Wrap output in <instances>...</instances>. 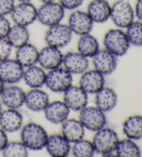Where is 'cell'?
Masks as SVG:
<instances>
[{"mask_svg":"<svg viewBox=\"0 0 142 157\" xmlns=\"http://www.w3.org/2000/svg\"><path fill=\"white\" fill-rule=\"evenodd\" d=\"M64 54L60 48L46 45L39 50L37 64L46 71L62 65Z\"/></svg>","mask_w":142,"mask_h":157,"instance_id":"obj_15","label":"cell"},{"mask_svg":"<svg viewBox=\"0 0 142 157\" xmlns=\"http://www.w3.org/2000/svg\"><path fill=\"white\" fill-rule=\"evenodd\" d=\"M134 11L136 20L142 21V0H136Z\"/></svg>","mask_w":142,"mask_h":157,"instance_id":"obj_38","label":"cell"},{"mask_svg":"<svg viewBox=\"0 0 142 157\" xmlns=\"http://www.w3.org/2000/svg\"><path fill=\"white\" fill-rule=\"evenodd\" d=\"M115 155L119 157H139L141 151L135 140L125 137L119 139L114 151Z\"/></svg>","mask_w":142,"mask_h":157,"instance_id":"obj_30","label":"cell"},{"mask_svg":"<svg viewBox=\"0 0 142 157\" xmlns=\"http://www.w3.org/2000/svg\"><path fill=\"white\" fill-rule=\"evenodd\" d=\"M91 59L93 69L105 76L113 74L118 65V58L104 48H100Z\"/></svg>","mask_w":142,"mask_h":157,"instance_id":"obj_11","label":"cell"},{"mask_svg":"<svg viewBox=\"0 0 142 157\" xmlns=\"http://www.w3.org/2000/svg\"><path fill=\"white\" fill-rule=\"evenodd\" d=\"M135 20L134 7L129 0H116L111 4L110 20L115 27L125 29Z\"/></svg>","mask_w":142,"mask_h":157,"instance_id":"obj_5","label":"cell"},{"mask_svg":"<svg viewBox=\"0 0 142 157\" xmlns=\"http://www.w3.org/2000/svg\"><path fill=\"white\" fill-rule=\"evenodd\" d=\"M9 141L8 133H6L3 129L0 128V152L3 150L7 143Z\"/></svg>","mask_w":142,"mask_h":157,"instance_id":"obj_39","label":"cell"},{"mask_svg":"<svg viewBox=\"0 0 142 157\" xmlns=\"http://www.w3.org/2000/svg\"><path fill=\"white\" fill-rule=\"evenodd\" d=\"M130 46L142 47V21L135 20L125 29Z\"/></svg>","mask_w":142,"mask_h":157,"instance_id":"obj_33","label":"cell"},{"mask_svg":"<svg viewBox=\"0 0 142 157\" xmlns=\"http://www.w3.org/2000/svg\"><path fill=\"white\" fill-rule=\"evenodd\" d=\"M86 11L94 24H103L110 20L111 4L108 0H91Z\"/></svg>","mask_w":142,"mask_h":157,"instance_id":"obj_22","label":"cell"},{"mask_svg":"<svg viewBox=\"0 0 142 157\" xmlns=\"http://www.w3.org/2000/svg\"><path fill=\"white\" fill-rule=\"evenodd\" d=\"M20 140L29 150L39 151L45 149L49 134L39 123L29 122L24 124L20 130Z\"/></svg>","mask_w":142,"mask_h":157,"instance_id":"obj_1","label":"cell"},{"mask_svg":"<svg viewBox=\"0 0 142 157\" xmlns=\"http://www.w3.org/2000/svg\"><path fill=\"white\" fill-rule=\"evenodd\" d=\"M86 129L78 118H68L61 124V133L73 143L85 137Z\"/></svg>","mask_w":142,"mask_h":157,"instance_id":"obj_24","label":"cell"},{"mask_svg":"<svg viewBox=\"0 0 142 157\" xmlns=\"http://www.w3.org/2000/svg\"><path fill=\"white\" fill-rule=\"evenodd\" d=\"M13 47L6 38L0 39V62L10 58Z\"/></svg>","mask_w":142,"mask_h":157,"instance_id":"obj_34","label":"cell"},{"mask_svg":"<svg viewBox=\"0 0 142 157\" xmlns=\"http://www.w3.org/2000/svg\"><path fill=\"white\" fill-rule=\"evenodd\" d=\"M71 143L61 133L49 135L45 149L48 154L52 157H67L70 155Z\"/></svg>","mask_w":142,"mask_h":157,"instance_id":"obj_18","label":"cell"},{"mask_svg":"<svg viewBox=\"0 0 142 157\" xmlns=\"http://www.w3.org/2000/svg\"><path fill=\"white\" fill-rule=\"evenodd\" d=\"M71 110L64 101L56 100L50 101L43 111L46 120L54 124H61L69 117Z\"/></svg>","mask_w":142,"mask_h":157,"instance_id":"obj_21","label":"cell"},{"mask_svg":"<svg viewBox=\"0 0 142 157\" xmlns=\"http://www.w3.org/2000/svg\"><path fill=\"white\" fill-rule=\"evenodd\" d=\"M94 133L92 142L96 153L103 157L115 156L114 151L120 139L117 132L106 125Z\"/></svg>","mask_w":142,"mask_h":157,"instance_id":"obj_2","label":"cell"},{"mask_svg":"<svg viewBox=\"0 0 142 157\" xmlns=\"http://www.w3.org/2000/svg\"><path fill=\"white\" fill-rule=\"evenodd\" d=\"M46 72L38 64L26 67L24 69L22 80L30 89L42 88L45 86Z\"/></svg>","mask_w":142,"mask_h":157,"instance_id":"obj_25","label":"cell"},{"mask_svg":"<svg viewBox=\"0 0 142 157\" xmlns=\"http://www.w3.org/2000/svg\"><path fill=\"white\" fill-rule=\"evenodd\" d=\"M24 68L15 59L0 62V78L6 85H15L22 80Z\"/></svg>","mask_w":142,"mask_h":157,"instance_id":"obj_12","label":"cell"},{"mask_svg":"<svg viewBox=\"0 0 142 157\" xmlns=\"http://www.w3.org/2000/svg\"><path fill=\"white\" fill-rule=\"evenodd\" d=\"M49 95L42 88L30 89L26 92L24 105L33 112H43L50 102Z\"/></svg>","mask_w":142,"mask_h":157,"instance_id":"obj_20","label":"cell"},{"mask_svg":"<svg viewBox=\"0 0 142 157\" xmlns=\"http://www.w3.org/2000/svg\"><path fill=\"white\" fill-rule=\"evenodd\" d=\"M15 49V59L24 69L37 64L39 49L35 44L29 42Z\"/></svg>","mask_w":142,"mask_h":157,"instance_id":"obj_26","label":"cell"},{"mask_svg":"<svg viewBox=\"0 0 142 157\" xmlns=\"http://www.w3.org/2000/svg\"><path fill=\"white\" fill-rule=\"evenodd\" d=\"M73 75L61 66L47 71L45 86L53 93L62 94L73 85Z\"/></svg>","mask_w":142,"mask_h":157,"instance_id":"obj_8","label":"cell"},{"mask_svg":"<svg viewBox=\"0 0 142 157\" xmlns=\"http://www.w3.org/2000/svg\"><path fill=\"white\" fill-rule=\"evenodd\" d=\"M96 151L92 140L85 139V137L72 143L71 153L74 157H92Z\"/></svg>","mask_w":142,"mask_h":157,"instance_id":"obj_31","label":"cell"},{"mask_svg":"<svg viewBox=\"0 0 142 157\" xmlns=\"http://www.w3.org/2000/svg\"><path fill=\"white\" fill-rule=\"evenodd\" d=\"M88 96L79 85L73 84L62 93V101L71 112H79L88 105Z\"/></svg>","mask_w":142,"mask_h":157,"instance_id":"obj_13","label":"cell"},{"mask_svg":"<svg viewBox=\"0 0 142 157\" xmlns=\"http://www.w3.org/2000/svg\"><path fill=\"white\" fill-rule=\"evenodd\" d=\"M58 2L65 10L72 11L80 9V7L83 4L85 0H58Z\"/></svg>","mask_w":142,"mask_h":157,"instance_id":"obj_35","label":"cell"},{"mask_svg":"<svg viewBox=\"0 0 142 157\" xmlns=\"http://www.w3.org/2000/svg\"><path fill=\"white\" fill-rule=\"evenodd\" d=\"M78 119L86 130L95 132L107 125L106 113L96 105H88L78 112Z\"/></svg>","mask_w":142,"mask_h":157,"instance_id":"obj_4","label":"cell"},{"mask_svg":"<svg viewBox=\"0 0 142 157\" xmlns=\"http://www.w3.org/2000/svg\"><path fill=\"white\" fill-rule=\"evenodd\" d=\"M11 26L12 21L8 16L0 15V39L6 38Z\"/></svg>","mask_w":142,"mask_h":157,"instance_id":"obj_36","label":"cell"},{"mask_svg":"<svg viewBox=\"0 0 142 157\" xmlns=\"http://www.w3.org/2000/svg\"><path fill=\"white\" fill-rule=\"evenodd\" d=\"M67 24L73 34L78 36L92 33L94 25L86 10L79 9L71 11Z\"/></svg>","mask_w":142,"mask_h":157,"instance_id":"obj_10","label":"cell"},{"mask_svg":"<svg viewBox=\"0 0 142 157\" xmlns=\"http://www.w3.org/2000/svg\"><path fill=\"white\" fill-rule=\"evenodd\" d=\"M15 3V0H0V15L9 16Z\"/></svg>","mask_w":142,"mask_h":157,"instance_id":"obj_37","label":"cell"},{"mask_svg":"<svg viewBox=\"0 0 142 157\" xmlns=\"http://www.w3.org/2000/svg\"><path fill=\"white\" fill-rule=\"evenodd\" d=\"M16 2H31L32 0H15Z\"/></svg>","mask_w":142,"mask_h":157,"instance_id":"obj_43","label":"cell"},{"mask_svg":"<svg viewBox=\"0 0 142 157\" xmlns=\"http://www.w3.org/2000/svg\"><path fill=\"white\" fill-rule=\"evenodd\" d=\"M41 3H48V2H56L58 1V0H39Z\"/></svg>","mask_w":142,"mask_h":157,"instance_id":"obj_41","label":"cell"},{"mask_svg":"<svg viewBox=\"0 0 142 157\" xmlns=\"http://www.w3.org/2000/svg\"><path fill=\"white\" fill-rule=\"evenodd\" d=\"M25 96L26 91L18 84L6 85L0 95V101L6 108L20 109L24 105Z\"/></svg>","mask_w":142,"mask_h":157,"instance_id":"obj_14","label":"cell"},{"mask_svg":"<svg viewBox=\"0 0 142 157\" xmlns=\"http://www.w3.org/2000/svg\"><path fill=\"white\" fill-rule=\"evenodd\" d=\"M73 36L72 31L67 24L61 22L47 27L44 36V40L46 45L61 49L69 44Z\"/></svg>","mask_w":142,"mask_h":157,"instance_id":"obj_7","label":"cell"},{"mask_svg":"<svg viewBox=\"0 0 142 157\" xmlns=\"http://www.w3.org/2000/svg\"><path fill=\"white\" fill-rule=\"evenodd\" d=\"M65 12L58 1L43 3L37 8V21L43 26L49 27L62 22Z\"/></svg>","mask_w":142,"mask_h":157,"instance_id":"obj_6","label":"cell"},{"mask_svg":"<svg viewBox=\"0 0 142 157\" xmlns=\"http://www.w3.org/2000/svg\"><path fill=\"white\" fill-rule=\"evenodd\" d=\"M6 38L13 48H17L30 42L28 27L12 24Z\"/></svg>","mask_w":142,"mask_h":157,"instance_id":"obj_29","label":"cell"},{"mask_svg":"<svg viewBox=\"0 0 142 157\" xmlns=\"http://www.w3.org/2000/svg\"><path fill=\"white\" fill-rule=\"evenodd\" d=\"M24 124V116L19 109L6 108L0 113V128L8 134L20 132Z\"/></svg>","mask_w":142,"mask_h":157,"instance_id":"obj_17","label":"cell"},{"mask_svg":"<svg viewBox=\"0 0 142 157\" xmlns=\"http://www.w3.org/2000/svg\"><path fill=\"white\" fill-rule=\"evenodd\" d=\"M103 44L104 48L117 58L125 56L130 47L125 30L117 27L105 32L103 38Z\"/></svg>","mask_w":142,"mask_h":157,"instance_id":"obj_3","label":"cell"},{"mask_svg":"<svg viewBox=\"0 0 142 157\" xmlns=\"http://www.w3.org/2000/svg\"><path fill=\"white\" fill-rule=\"evenodd\" d=\"M78 85L87 94H94L105 85V76L96 69H88L80 75Z\"/></svg>","mask_w":142,"mask_h":157,"instance_id":"obj_16","label":"cell"},{"mask_svg":"<svg viewBox=\"0 0 142 157\" xmlns=\"http://www.w3.org/2000/svg\"><path fill=\"white\" fill-rule=\"evenodd\" d=\"M118 95L110 86H104L94 94V104L105 113L110 112L116 107Z\"/></svg>","mask_w":142,"mask_h":157,"instance_id":"obj_23","label":"cell"},{"mask_svg":"<svg viewBox=\"0 0 142 157\" xmlns=\"http://www.w3.org/2000/svg\"><path fill=\"white\" fill-rule=\"evenodd\" d=\"M122 132L125 137L134 140L142 139V116H128L122 124Z\"/></svg>","mask_w":142,"mask_h":157,"instance_id":"obj_28","label":"cell"},{"mask_svg":"<svg viewBox=\"0 0 142 157\" xmlns=\"http://www.w3.org/2000/svg\"><path fill=\"white\" fill-rule=\"evenodd\" d=\"M3 105H2L1 101H0V113L2 112V110H3Z\"/></svg>","mask_w":142,"mask_h":157,"instance_id":"obj_42","label":"cell"},{"mask_svg":"<svg viewBox=\"0 0 142 157\" xmlns=\"http://www.w3.org/2000/svg\"><path fill=\"white\" fill-rule=\"evenodd\" d=\"M5 86H6V84H5L3 81H2L1 78H0V95H1L2 91H3Z\"/></svg>","mask_w":142,"mask_h":157,"instance_id":"obj_40","label":"cell"},{"mask_svg":"<svg viewBox=\"0 0 142 157\" xmlns=\"http://www.w3.org/2000/svg\"><path fill=\"white\" fill-rule=\"evenodd\" d=\"M62 67L72 75H81L89 68V59L78 51L64 54Z\"/></svg>","mask_w":142,"mask_h":157,"instance_id":"obj_19","label":"cell"},{"mask_svg":"<svg viewBox=\"0 0 142 157\" xmlns=\"http://www.w3.org/2000/svg\"><path fill=\"white\" fill-rule=\"evenodd\" d=\"M1 152L5 157H26L29 150L21 140H9Z\"/></svg>","mask_w":142,"mask_h":157,"instance_id":"obj_32","label":"cell"},{"mask_svg":"<svg viewBox=\"0 0 142 157\" xmlns=\"http://www.w3.org/2000/svg\"><path fill=\"white\" fill-rule=\"evenodd\" d=\"M77 51L87 58H92L101 48L99 40L92 33L78 36Z\"/></svg>","mask_w":142,"mask_h":157,"instance_id":"obj_27","label":"cell"},{"mask_svg":"<svg viewBox=\"0 0 142 157\" xmlns=\"http://www.w3.org/2000/svg\"><path fill=\"white\" fill-rule=\"evenodd\" d=\"M37 8L32 2H16L10 14L13 24L29 27L37 21Z\"/></svg>","mask_w":142,"mask_h":157,"instance_id":"obj_9","label":"cell"}]
</instances>
